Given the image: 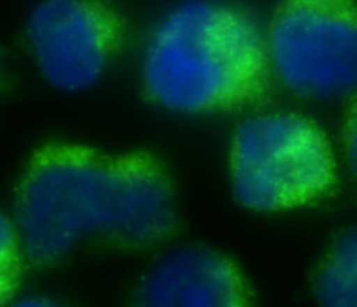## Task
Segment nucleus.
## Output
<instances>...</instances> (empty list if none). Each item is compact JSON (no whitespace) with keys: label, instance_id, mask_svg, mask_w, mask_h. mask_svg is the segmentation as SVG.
<instances>
[{"label":"nucleus","instance_id":"1","mask_svg":"<svg viewBox=\"0 0 357 307\" xmlns=\"http://www.w3.org/2000/svg\"><path fill=\"white\" fill-rule=\"evenodd\" d=\"M24 260L47 267L86 237L149 248L176 229V199L166 167L146 152L103 154L49 143L28 163L14 202Z\"/></svg>","mask_w":357,"mask_h":307},{"label":"nucleus","instance_id":"2","mask_svg":"<svg viewBox=\"0 0 357 307\" xmlns=\"http://www.w3.org/2000/svg\"><path fill=\"white\" fill-rule=\"evenodd\" d=\"M267 40L246 10L215 0H188L153 31L143 87L178 114H220L260 105L271 89Z\"/></svg>","mask_w":357,"mask_h":307},{"label":"nucleus","instance_id":"3","mask_svg":"<svg viewBox=\"0 0 357 307\" xmlns=\"http://www.w3.org/2000/svg\"><path fill=\"white\" fill-rule=\"evenodd\" d=\"M237 202L260 213L291 211L330 197L338 185L333 149L312 119L274 112L241 122L230 147Z\"/></svg>","mask_w":357,"mask_h":307},{"label":"nucleus","instance_id":"4","mask_svg":"<svg viewBox=\"0 0 357 307\" xmlns=\"http://www.w3.org/2000/svg\"><path fill=\"white\" fill-rule=\"evenodd\" d=\"M265 40L272 70L293 93L310 100L357 93L356 0H282Z\"/></svg>","mask_w":357,"mask_h":307},{"label":"nucleus","instance_id":"5","mask_svg":"<svg viewBox=\"0 0 357 307\" xmlns=\"http://www.w3.org/2000/svg\"><path fill=\"white\" fill-rule=\"evenodd\" d=\"M26 37L42 77L68 93L94 86L124 42V21L100 0H42Z\"/></svg>","mask_w":357,"mask_h":307},{"label":"nucleus","instance_id":"6","mask_svg":"<svg viewBox=\"0 0 357 307\" xmlns=\"http://www.w3.org/2000/svg\"><path fill=\"white\" fill-rule=\"evenodd\" d=\"M131 307H251L239 265L202 244L167 250L136 283Z\"/></svg>","mask_w":357,"mask_h":307},{"label":"nucleus","instance_id":"7","mask_svg":"<svg viewBox=\"0 0 357 307\" xmlns=\"http://www.w3.org/2000/svg\"><path fill=\"white\" fill-rule=\"evenodd\" d=\"M314 293L319 307H357V223L326 251L314 278Z\"/></svg>","mask_w":357,"mask_h":307},{"label":"nucleus","instance_id":"8","mask_svg":"<svg viewBox=\"0 0 357 307\" xmlns=\"http://www.w3.org/2000/svg\"><path fill=\"white\" fill-rule=\"evenodd\" d=\"M24 262L16 225L0 211V307L13 302L21 285Z\"/></svg>","mask_w":357,"mask_h":307},{"label":"nucleus","instance_id":"9","mask_svg":"<svg viewBox=\"0 0 357 307\" xmlns=\"http://www.w3.org/2000/svg\"><path fill=\"white\" fill-rule=\"evenodd\" d=\"M344 147L345 154H347L349 164H351L352 173H354L357 178V98L354 103H352L351 110H349L347 121H345Z\"/></svg>","mask_w":357,"mask_h":307},{"label":"nucleus","instance_id":"10","mask_svg":"<svg viewBox=\"0 0 357 307\" xmlns=\"http://www.w3.org/2000/svg\"><path fill=\"white\" fill-rule=\"evenodd\" d=\"M6 307H63V306L51 299H44V297H26V299L13 300V302L7 304Z\"/></svg>","mask_w":357,"mask_h":307},{"label":"nucleus","instance_id":"11","mask_svg":"<svg viewBox=\"0 0 357 307\" xmlns=\"http://www.w3.org/2000/svg\"><path fill=\"white\" fill-rule=\"evenodd\" d=\"M2 73H3V65H2V56H0V80H2Z\"/></svg>","mask_w":357,"mask_h":307}]
</instances>
